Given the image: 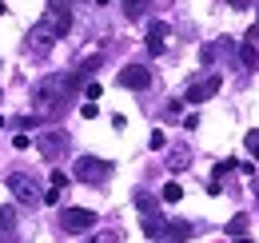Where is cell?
Here are the masks:
<instances>
[{
    "instance_id": "1",
    "label": "cell",
    "mask_w": 259,
    "mask_h": 243,
    "mask_svg": "<svg viewBox=\"0 0 259 243\" xmlns=\"http://www.w3.org/2000/svg\"><path fill=\"white\" fill-rule=\"evenodd\" d=\"M76 92L68 84V72H52V76H44L32 92V104H36V120H44V116H60L68 108V100H72Z\"/></svg>"
},
{
    "instance_id": "2",
    "label": "cell",
    "mask_w": 259,
    "mask_h": 243,
    "mask_svg": "<svg viewBox=\"0 0 259 243\" xmlns=\"http://www.w3.org/2000/svg\"><path fill=\"white\" fill-rule=\"evenodd\" d=\"M72 176H76L80 183L100 187V183H108V176H112V164H108V159H100V155H80V159L72 164Z\"/></svg>"
},
{
    "instance_id": "3",
    "label": "cell",
    "mask_w": 259,
    "mask_h": 243,
    "mask_svg": "<svg viewBox=\"0 0 259 243\" xmlns=\"http://www.w3.org/2000/svg\"><path fill=\"white\" fill-rule=\"evenodd\" d=\"M8 191H12V195H16V204H24V208H32V204L44 199L40 183H36L28 172H12V176H8Z\"/></svg>"
},
{
    "instance_id": "4",
    "label": "cell",
    "mask_w": 259,
    "mask_h": 243,
    "mask_svg": "<svg viewBox=\"0 0 259 243\" xmlns=\"http://www.w3.org/2000/svg\"><path fill=\"white\" fill-rule=\"evenodd\" d=\"M92 227H96L92 208H64L60 212V231H68V235H80V231H92Z\"/></svg>"
},
{
    "instance_id": "5",
    "label": "cell",
    "mask_w": 259,
    "mask_h": 243,
    "mask_svg": "<svg viewBox=\"0 0 259 243\" xmlns=\"http://www.w3.org/2000/svg\"><path fill=\"white\" fill-rule=\"evenodd\" d=\"M220 84H224V80H220V76H211V72H207V76H199V80H192V84L184 88V104H203V100H211V96L220 92Z\"/></svg>"
},
{
    "instance_id": "6",
    "label": "cell",
    "mask_w": 259,
    "mask_h": 243,
    "mask_svg": "<svg viewBox=\"0 0 259 243\" xmlns=\"http://www.w3.org/2000/svg\"><path fill=\"white\" fill-rule=\"evenodd\" d=\"M68 144H72V136H68V132H60V128H56V132H44V136L36 140V148H40V155H44V159H60V155L68 152Z\"/></svg>"
},
{
    "instance_id": "7",
    "label": "cell",
    "mask_w": 259,
    "mask_h": 243,
    "mask_svg": "<svg viewBox=\"0 0 259 243\" xmlns=\"http://www.w3.org/2000/svg\"><path fill=\"white\" fill-rule=\"evenodd\" d=\"M40 24L52 32L56 40H64L68 32H72V8H64V4H52V8H48V16H44Z\"/></svg>"
},
{
    "instance_id": "8",
    "label": "cell",
    "mask_w": 259,
    "mask_h": 243,
    "mask_svg": "<svg viewBox=\"0 0 259 243\" xmlns=\"http://www.w3.org/2000/svg\"><path fill=\"white\" fill-rule=\"evenodd\" d=\"M116 80H120L128 92H144L148 84H152V72H148V64H124Z\"/></svg>"
},
{
    "instance_id": "9",
    "label": "cell",
    "mask_w": 259,
    "mask_h": 243,
    "mask_svg": "<svg viewBox=\"0 0 259 243\" xmlns=\"http://www.w3.org/2000/svg\"><path fill=\"white\" fill-rule=\"evenodd\" d=\"M239 68L243 72H255L259 68V28H251L243 36V44H239Z\"/></svg>"
},
{
    "instance_id": "10",
    "label": "cell",
    "mask_w": 259,
    "mask_h": 243,
    "mask_svg": "<svg viewBox=\"0 0 259 243\" xmlns=\"http://www.w3.org/2000/svg\"><path fill=\"white\" fill-rule=\"evenodd\" d=\"M192 235H195V231H192L188 219H171V223H163L160 243H184V239H192Z\"/></svg>"
},
{
    "instance_id": "11",
    "label": "cell",
    "mask_w": 259,
    "mask_h": 243,
    "mask_svg": "<svg viewBox=\"0 0 259 243\" xmlns=\"http://www.w3.org/2000/svg\"><path fill=\"white\" fill-rule=\"evenodd\" d=\"M52 44H56V36L44 28V24H36V28L28 32V52H36V56H40V52H48Z\"/></svg>"
},
{
    "instance_id": "12",
    "label": "cell",
    "mask_w": 259,
    "mask_h": 243,
    "mask_svg": "<svg viewBox=\"0 0 259 243\" xmlns=\"http://www.w3.org/2000/svg\"><path fill=\"white\" fill-rule=\"evenodd\" d=\"M163 36H167V24H163V20H152V24H148V40H144V44H148V56H160L163 52Z\"/></svg>"
},
{
    "instance_id": "13",
    "label": "cell",
    "mask_w": 259,
    "mask_h": 243,
    "mask_svg": "<svg viewBox=\"0 0 259 243\" xmlns=\"http://www.w3.org/2000/svg\"><path fill=\"white\" fill-rule=\"evenodd\" d=\"M144 235L160 243V235H163V215L160 212H156V215H144Z\"/></svg>"
},
{
    "instance_id": "14",
    "label": "cell",
    "mask_w": 259,
    "mask_h": 243,
    "mask_svg": "<svg viewBox=\"0 0 259 243\" xmlns=\"http://www.w3.org/2000/svg\"><path fill=\"white\" fill-rule=\"evenodd\" d=\"M136 208H140V215H156L160 212V199L148 195V191H136Z\"/></svg>"
},
{
    "instance_id": "15",
    "label": "cell",
    "mask_w": 259,
    "mask_h": 243,
    "mask_svg": "<svg viewBox=\"0 0 259 243\" xmlns=\"http://www.w3.org/2000/svg\"><path fill=\"white\" fill-rule=\"evenodd\" d=\"M12 227H16V208L4 204L0 208V235H12Z\"/></svg>"
},
{
    "instance_id": "16",
    "label": "cell",
    "mask_w": 259,
    "mask_h": 243,
    "mask_svg": "<svg viewBox=\"0 0 259 243\" xmlns=\"http://www.w3.org/2000/svg\"><path fill=\"white\" fill-rule=\"evenodd\" d=\"M144 8H148V0H124V16H128V20H140Z\"/></svg>"
},
{
    "instance_id": "17",
    "label": "cell",
    "mask_w": 259,
    "mask_h": 243,
    "mask_svg": "<svg viewBox=\"0 0 259 243\" xmlns=\"http://www.w3.org/2000/svg\"><path fill=\"white\" fill-rule=\"evenodd\" d=\"M184 199V187L180 183H163V204H180Z\"/></svg>"
},
{
    "instance_id": "18",
    "label": "cell",
    "mask_w": 259,
    "mask_h": 243,
    "mask_svg": "<svg viewBox=\"0 0 259 243\" xmlns=\"http://www.w3.org/2000/svg\"><path fill=\"white\" fill-rule=\"evenodd\" d=\"M243 231H247V215H235V219L227 223V235H235V239H243Z\"/></svg>"
},
{
    "instance_id": "19",
    "label": "cell",
    "mask_w": 259,
    "mask_h": 243,
    "mask_svg": "<svg viewBox=\"0 0 259 243\" xmlns=\"http://www.w3.org/2000/svg\"><path fill=\"white\" fill-rule=\"evenodd\" d=\"M243 144H247V152H251V159H259V128H251V132L243 136Z\"/></svg>"
},
{
    "instance_id": "20",
    "label": "cell",
    "mask_w": 259,
    "mask_h": 243,
    "mask_svg": "<svg viewBox=\"0 0 259 243\" xmlns=\"http://www.w3.org/2000/svg\"><path fill=\"white\" fill-rule=\"evenodd\" d=\"M124 239V231H100V235H92L88 243H120Z\"/></svg>"
},
{
    "instance_id": "21",
    "label": "cell",
    "mask_w": 259,
    "mask_h": 243,
    "mask_svg": "<svg viewBox=\"0 0 259 243\" xmlns=\"http://www.w3.org/2000/svg\"><path fill=\"white\" fill-rule=\"evenodd\" d=\"M52 187H56V191H64V187H68V172L56 168V172H52Z\"/></svg>"
},
{
    "instance_id": "22",
    "label": "cell",
    "mask_w": 259,
    "mask_h": 243,
    "mask_svg": "<svg viewBox=\"0 0 259 243\" xmlns=\"http://www.w3.org/2000/svg\"><path fill=\"white\" fill-rule=\"evenodd\" d=\"M148 144H152L156 152H163V148H167V136H163V132H152V140H148Z\"/></svg>"
},
{
    "instance_id": "23",
    "label": "cell",
    "mask_w": 259,
    "mask_h": 243,
    "mask_svg": "<svg viewBox=\"0 0 259 243\" xmlns=\"http://www.w3.org/2000/svg\"><path fill=\"white\" fill-rule=\"evenodd\" d=\"M180 112H184V100H171V108H167V120H180Z\"/></svg>"
},
{
    "instance_id": "24",
    "label": "cell",
    "mask_w": 259,
    "mask_h": 243,
    "mask_svg": "<svg viewBox=\"0 0 259 243\" xmlns=\"http://www.w3.org/2000/svg\"><path fill=\"white\" fill-rule=\"evenodd\" d=\"M12 148H16V152H24V148H32V140H28V136H12Z\"/></svg>"
},
{
    "instance_id": "25",
    "label": "cell",
    "mask_w": 259,
    "mask_h": 243,
    "mask_svg": "<svg viewBox=\"0 0 259 243\" xmlns=\"http://www.w3.org/2000/svg\"><path fill=\"white\" fill-rule=\"evenodd\" d=\"M80 116H84V120H96L100 108H96V104H84V108H80Z\"/></svg>"
},
{
    "instance_id": "26",
    "label": "cell",
    "mask_w": 259,
    "mask_h": 243,
    "mask_svg": "<svg viewBox=\"0 0 259 243\" xmlns=\"http://www.w3.org/2000/svg\"><path fill=\"white\" fill-rule=\"evenodd\" d=\"M40 204H60V191H56V187H48V191H44V199H40Z\"/></svg>"
},
{
    "instance_id": "27",
    "label": "cell",
    "mask_w": 259,
    "mask_h": 243,
    "mask_svg": "<svg viewBox=\"0 0 259 243\" xmlns=\"http://www.w3.org/2000/svg\"><path fill=\"white\" fill-rule=\"evenodd\" d=\"M220 191H224V183H220L215 176H211V180H207V195H220Z\"/></svg>"
},
{
    "instance_id": "28",
    "label": "cell",
    "mask_w": 259,
    "mask_h": 243,
    "mask_svg": "<svg viewBox=\"0 0 259 243\" xmlns=\"http://www.w3.org/2000/svg\"><path fill=\"white\" fill-rule=\"evenodd\" d=\"M231 8H251V0H227Z\"/></svg>"
},
{
    "instance_id": "29",
    "label": "cell",
    "mask_w": 259,
    "mask_h": 243,
    "mask_svg": "<svg viewBox=\"0 0 259 243\" xmlns=\"http://www.w3.org/2000/svg\"><path fill=\"white\" fill-rule=\"evenodd\" d=\"M4 12H8V4H0V16H4Z\"/></svg>"
},
{
    "instance_id": "30",
    "label": "cell",
    "mask_w": 259,
    "mask_h": 243,
    "mask_svg": "<svg viewBox=\"0 0 259 243\" xmlns=\"http://www.w3.org/2000/svg\"><path fill=\"white\" fill-rule=\"evenodd\" d=\"M235 243H251V239H247V235H243V239H235Z\"/></svg>"
},
{
    "instance_id": "31",
    "label": "cell",
    "mask_w": 259,
    "mask_h": 243,
    "mask_svg": "<svg viewBox=\"0 0 259 243\" xmlns=\"http://www.w3.org/2000/svg\"><path fill=\"white\" fill-rule=\"evenodd\" d=\"M96 4H112V0H96Z\"/></svg>"
},
{
    "instance_id": "32",
    "label": "cell",
    "mask_w": 259,
    "mask_h": 243,
    "mask_svg": "<svg viewBox=\"0 0 259 243\" xmlns=\"http://www.w3.org/2000/svg\"><path fill=\"white\" fill-rule=\"evenodd\" d=\"M0 128H4V116H0Z\"/></svg>"
},
{
    "instance_id": "33",
    "label": "cell",
    "mask_w": 259,
    "mask_h": 243,
    "mask_svg": "<svg viewBox=\"0 0 259 243\" xmlns=\"http://www.w3.org/2000/svg\"><path fill=\"white\" fill-rule=\"evenodd\" d=\"M255 28H259V24H255Z\"/></svg>"
}]
</instances>
